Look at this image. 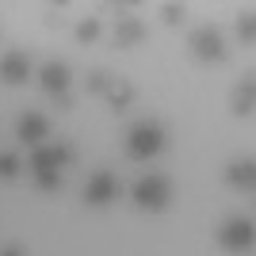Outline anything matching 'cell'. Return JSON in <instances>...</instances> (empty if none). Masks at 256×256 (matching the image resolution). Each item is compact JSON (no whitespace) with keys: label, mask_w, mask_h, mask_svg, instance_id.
Wrapping results in <instances>:
<instances>
[{"label":"cell","mask_w":256,"mask_h":256,"mask_svg":"<svg viewBox=\"0 0 256 256\" xmlns=\"http://www.w3.org/2000/svg\"><path fill=\"white\" fill-rule=\"evenodd\" d=\"M104 100H107V107H111V115H126L130 104H134V88L130 84H111Z\"/></svg>","instance_id":"4fadbf2b"},{"label":"cell","mask_w":256,"mask_h":256,"mask_svg":"<svg viewBox=\"0 0 256 256\" xmlns=\"http://www.w3.org/2000/svg\"><path fill=\"white\" fill-rule=\"evenodd\" d=\"M100 34H104V23H100L96 16H88V20L76 23V42H96Z\"/></svg>","instance_id":"9a60e30c"},{"label":"cell","mask_w":256,"mask_h":256,"mask_svg":"<svg viewBox=\"0 0 256 256\" xmlns=\"http://www.w3.org/2000/svg\"><path fill=\"white\" fill-rule=\"evenodd\" d=\"M160 12H164V23H168V27H180V23H184V12H188V8H184V4H164Z\"/></svg>","instance_id":"d6986e66"},{"label":"cell","mask_w":256,"mask_h":256,"mask_svg":"<svg viewBox=\"0 0 256 256\" xmlns=\"http://www.w3.org/2000/svg\"><path fill=\"white\" fill-rule=\"evenodd\" d=\"M164 142H168L164 126L153 122V118H142V122H134L130 134H126V153L134 160H150V157H157V153L164 150Z\"/></svg>","instance_id":"6da1fadb"},{"label":"cell","mask_w":256,"mask_h":256,"mask_svg":"<svg viewBox=\"0 0 256 256\" xmlns=\"http://www.w3.org/2000/svg\"><path fill=\"white\" fill-rule=\"evenodd\" d=\"M237 38L245 46H252V38H256V23H252V16H241L237 20Z\"/></svg>","instance_id":"ac0fdd59"},{"label":"cell","mask_w":256,"mask_h":256,"mask_svg":"<svg viewBox=\"0 0 256 256\" xmlns=\"http://www.w3.org/2000/svg\"><path fill=\"white\" fill-rule=\"evenodd\" d=\"M16 134H20L23 146L38 150V146H46V138H50V118H46L42 111H23L20 122H16Z\"/></svg>","instance_id":"52a82bcc"},{"label":"cell","mask_w":256,"mask_h":256,"mask_svg":"<svg viewBox=\"0 0 256 256\" xmlns=\"http://www.w3.org/2000/svg\"><path fill=\"white\" fill-rule=\"evenodd\" d=\"M226 180L234 184V188H241V192H252V184H256V164H252V157L234 160V164L226 168Z\"/></svg>","instance_id":"7c38bea8"},{"label":"cell","mask_w":256,"mask_h":256,"mask_svg":"<svg viewBox=\"0 0 256 256\" xmlns=\"http://www.w3.org/2000/svg\"><path fill=\"white\" fill-rule=\"evenodd\" d=\"M20 157H16V153H0V180H16V176H20Z\"/></svg>","instance_id":"e0dca14e"},{"label":"cell","mask_w":256,"mask_h":256,"mask_svg":"<svg viewBox=\"0 0 256 256\" xmlns=\"http://www.w3.org/2000/svg\"><path fill=\"white\" fill-rule=\"evenodd\" d=\"M188 46H192V54L199 58V62H226V38L214 27H199V31H192V38H188Z\"/></svg>","instance_id":"8992f818"},{"label":"cell","mask_w":256,"mask_h":256,"mask_svg":"<svg viewBox=\"0 0 256 256\" xmlns=\"http://www.w3.org/2000/svg\"><path fill=\"white\" fill-rule=\"evenodd\" d=\"M58 111H73V100H69V96H58Z\"/></svg>","instance_id":"44dd1931"},{"label":"cell","mask_w":256,"mask_h":256,"mask_svg":"<svg viewBox=\"0 0 256 256\" xmlns=\"http://www.w3.org/2000/svg\"><path fill=\"white\" fill-rule=\"evenodd\" d=\"M38 84L50 92V96H69V84H73V73L65 62H46L38 69Z\"/></svg>","instance_id":"9c48e42d"},{"label":"cell","mask_w":256,"mask_h":256,"mask_svg":"<svg viewBox=\"0 0 256 256\" xmlns=\"http://www.w3.org/2000/svg\"><path fill=\"white\" fill-rule=\"evenodd\" d=\"M252 241H256V226L252 218H230V222L218 230V245L226 252H252Z\"/></svg>","instance_id":"3957f363"},{"label":"cell","mask_w":256,"mask_h":256,"mask_svg":"<svg viewBox=\"0 0 256 256\" xmlns=\"http://www.w3.org/2000/svg\"><path fill=\"white\" fill-rule=\"evenodd\" d=\"M130 199L142 206V210H164L172 203V180L164 172H150L142 176L134 188H130Z\"/></svg>","instance_id":"7a4b0ae2"},{"label":"cell","mask_w":256,"mask_h":256,"mask_svg":"<svg viewBox=\"0 0 256 256\" xmlns=\"http://www.w3.org/2000/svg\"><path fill=\"white\" fill-rule=\"evenodd\" d=\"M146 23L142 20H134V16H126V20H118L115 23V46L118 50H134V46H142L146 42Z\"/></svg>","instance_id":"30bf717a"},{"label":"cell","mask_w":256,"mask_h":256,"mask_svg":"<svg viewBox=\"0 0 256 256\" xmlns=\"http://www.w3.org/2000/svg\"><path fill=\"white\" fill-rule=\"evenodd\" d=\"M115 84V80H111V73H107V69H92V73H88V80H84V88L88 92H92V96H107V88Z\"/></svg>","instance_id":"5bb4252c"},{"label":"cell","mask_w":256,"mask_h":256,"mask_svg":"<svg viewBox=\"0 0 256 256\" xmlns=\"http://www.w3.org/2000/svg\"><path fill=\"white\" fill-rule=\"evenodd\" d=\"M34 73V65H31V58H27V54L23 50H8V54H0V80H4V84H23V80H27V76Z\"/></svg>","instance_id":"ba28073f"},{"label":"cell","mask_w":256,"mask_h":256,"mask_svg":"<svg viewBox=\"0 0 256 256\" xmlns=\"http://www.w3.org/2000/svg\"><path fill=\"white\" fill-rule=\"evenodd\" d=\"M118 192H122V184L115 180V172L100 168V172H92L88 184H84V203L88 206H107V203L118 199Z\"/></svg>","instance_id":"277c9868"},{"label":"cell","mask_w":256,"mask_h":256,"mask_svg":"<svg viewBox=\"0 0 256 256\" xmlns=\"http://www.w3.org/2000/svg\"><path fill=\"white\" fill-rule=\"evenodd\" d=\"M34 184H38V192H58V188H62V172H58V168L34 172Z\"/></svg>","instance_id":"2e32d148"},{"label":"cell","mask_w":256,"mask_h":256,"mask_svg":"<svg viewBox=\"0 0 256 256\" xmlns=\"http://www.w3.org/2000/svg\"><path fill=\"white\" fill-rule=\"evenodd\" d=\"M0 256H27V248H23V245H4Z\"/></svg>","instance_id":"ffe728a7"},{"label":"cell","mask_w":256,"mask_h":256,"mask_svg":"<svg viewBox=\"0 0 256 256\" xmlns=\"http://www.w3.org/2000/svg\"><path fill=\"white\" fill-rule=\"evenodd\" d=\"M252 107H256V84H252V76H245V80L234 88V107H230V111H234L237 118H248Z\"/></svg>","instance_id":"8fae6325"},{"label":"cell","mask_w":256,"mask_h":256,"mask_svg":"<svg viewBox=\"0 0 256 256\" xmlns=\"http://www.w3.org/2000/svg\"><path fill=\"white\" fill-rule=\"evenodd\" d=\"M73 146L69 142H58V146H38V150H31V157H27V168L31 172H46V168H58L62 172L65 164H73Z\"/></svg>","instance_id":"5b68a950"}]
</instances>
